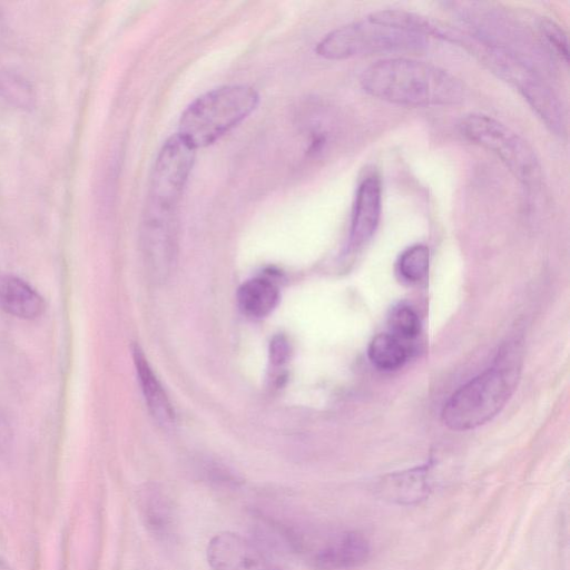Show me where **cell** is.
Segmentation results:
<instances>
[{"label": "cell", "mask_w": 570, "mask_h": 570, "mask_svg": "<svg viewBox=\"0 0 570 570\" xmlns=\"http://www.w3.org/2000/svg\"><path fill=\"white\" fill-rule=\"evenodd\" d=\"M365 92L404 106L455 105L464 98V86L453 75L429 62L387 58L365 68L360 79Z\"/></svg>", "instance_id": "6da1fadb"}, {"label": "cell", "mask_w": 570, "mask_h": 570, "mask_svg": "<svg viewBox=\"0 0 570 570\" xmlns=\"http://www.w3.org/2000/svg\"><path fill=\"white\" fill-rule=\"evenodd\" d=\"M520 373L518 347L508 346L494 364L456 390L442 409L451 430L478 428L495 416L513 393Z\"/></svg>", "instance_id": "7a4b0ae2"}, {"label": "cell", "mask_w": 570, "mask_h": 570, "mask_svg": "<svg viewBox=\"0 0 570 570\" xmlns=\"http://www.w3.org/2000/svg\"><path fill=\"white\" fill-rule=\"evenodd\" d=\"M258 94L246 85L215 88L183 112L178 135L194 149L206 147L244 120L257 106Z\"/></svg>", "instance_id": "3957f363"}, {"label": "cell", "mask_w": 570, "mask_h": 570, "mask_svg": "<svg viewBox=\"0 0 570 570\" xmlns=\"http://www.w3.org/2000/svg\"><path fill=\"white\" fill-rule=\"evenodd\" d=\"M426 43L423 36L366 18L327 33L318 42L316 52L326 59L341 60L376 53L417 51Z\"/></svg>", "instance_id": "277c9868"}, {"label": "cell", "mask_w": 570, "mask_h": 570, "mask_svg": "<svg viewBox=\"0 0 570 570\" xmlns=\"http://www.w3.org/2000/svg\"><path fill=\"white\" fill-rule=\"evenodd\" d=\"M462 135L491 151L524 185L537 187L542 179L539 159L532 147L501 121L481 114H471L460 122Z\"/></svg>", "instance_id": "5b68a950"}, {"label": "cell", "mask_w": 570, "mask_h": 570, "mask_svg": "<svg viewBox=\"0 0 570 570\" xmlns=\"http://www.w3.org/2000/svg\"><path fill=\"white\" fill-rule=\"evenodd\" d=\"M479 52L494 72L520 91L551 131L559 136L566 134V114L562 102L529 63L489 45H484Z\"/></svg>", "instance_id": "8992f818"}, {"label": "cell", "mask_w": 570, "mask_h": 570, "mask_svg": "<svg viewBox=\"0 0 570 570\" xmlns=\"http://www.w3.org/2000/svg\"><path fill=\"white\" fill-rule=\"evenodd\" d=\"M194 158L195 149L178 134L165 141L153 168L147 213L174 216Z\"/></svg>", "instance_id": "52a82bcc"}, {"label": "cell", "mask_w": 570, "mask_h": 570, "mask_svg": "<svg viewBox=\"0 0 570 570\" xmlns=\"http://www.w3.org/2000/svg\"><path fill=\"white\" fill-rule=\"evenodd\" d=\"M212 570H268L272 566L252 541L234 532H220L208 542Z\"/></svg>", "instance_id": "ba28073f"}, {"label": "cell", "mask_w": 570, "mask_h": 570, "mask_svg": "<svg viewBox=\"0 0 570 570\" xmlns=\"http://www.w3.org/2000/svg\"><path fill=\"white\" fill-rule=\"evenodd\" d=\"M371 556L367 538L354 530L333 533L312 552L311 559L322 570H346L363 566Z\"/></svg>", "instance_id": "9c48e42d"}, {"label": "cell", "mask_w": 570, "mask_h": 570, "mask_svg": "<svg viewBox=\"0 0 570 570\" xmlns=\"http://www.w3.org/2000/svg\"><path fill=\"white\" fill-rule=\"evenodd\" d=\"M382 187L375 175L366 176L357 187L353 205L350 249L358 250L374 235L381 217Z\"/></svg>", "instance_id": "30bf717a"}, {"label": "cell", "mask_w": 570, "mask_h": 570, "mask_svg": "<svg viewBox=\"0 0 570 570\" xmlns=\"http://www.w3.org/2000/svg\"><path fill=\"white\" fill-rule=\"evenodd\" d=\"M140 518L147 531L159 540L170 539L177 527L173 498L155 483L144 484L137 494Z\"/></svg>", "instance_id": "8fae6325"}, {"label": "cell", "mask_w": 570, "mask_h": 570, "mask_svg": "<svg viewBox=\"0 0 570 570\" xmlns=\"http://www.w3.org/2000/svg\"><path fill=\"white\" fill-rule=\"evenodd\" d=\"M379 497L397 505H416L426 500L431 483L425 469L391 474L377 487Z\"/></svg>", "instance_id": "7c38bea8"}, {"label": "cell", "mask_w": 570, "mask_h": 570, "mask_svg": "<svg viewBox=\"0 0 570 570\" xmlns=\"http://www.w3.org/2000/svg\"><path fill=\"white\" fill-rule=\"evenodd\" d=\"M0 308L23 320H35L46 309L43 297L23 279L6 275L0 278Z\"/></svg>", "instance_id": "4fadbf2b"}, {"label": "cell", "mask_w": 570, "mask_h": 570, "mask_svg": "<svg viewBox=\"0 0 570 570\" xmlns=\"http://www.w3.org/2000/svg\"><path fill=\"white\" fill-rule=\"evenodd\" d=\"M132 358L141 391L151 415L158 424L168 428L174 422L171 404L138 345L132 346Z\"/></svg>", "instance_id": "5bb4252c"}, {"label": "cell", "mask_w": 570, "mask_h": 570, "mask_svg": "<svg viewBox=\"0 0 570 570\" xmlns=\"http://www.w3.org/2000/svg\"><path fill=\"white\" fill-rule=\"evenodd\" d=\"M237 298L240 309L246 315L263 317L276 306L278 291L275 284L266 278H253L239 287Z\"/></svg>", "instance_id": "9a60e30c"}, {"label": "cell", "mask_w": 570, "mask_h": 570, "mask_svg": "<svg viewBox=\"0 0 570 570\" xmlns=\"http://www.w3.org/2000/svg\"><path fill=\"white\" fill-rule=\"evenodd\" d=\"M367 355L374 366L384 371L401 367L407 360L409 347L391 333L377 334L370 343Z\"/></svg>", "instance_id": "2e32d148"}, {"label": "cell", "mask_w": 570, "mask_h": 570, "mask_svg": "<svg viewBox=\"0 0 570 570\" xmlns=\"http://www.w3.org/2000/svg\"><path fill=\"white\" fill-rule=\"evenodd\" d=\"M0 99L14 109L29 111L36 106V91L22 75L6 69L0 71Z\"/></svg>", "instance_id": "e0dca14e"}, {"label": "cell", "mask_w": 570, "mask_h": 570, "mask_svg": "<svg viewBox=\"0 0 570 570\" xmlns=\"http://www.w3.org/2000/svg\"><path fill=\"white\" fill-rule=\"evenodd\" d=\"M429 261V248L422 244L413 245L401 254L397 262L399 273L406 282L417 283L426 276Z\"/></svg>", "instance_id": "ac0fdd59"}, {"label": "cell", "mask_w": 570, "mask_h": 570, "mask_svg": "<svg viewBox=\"0 0 570 570\" xmlns=\"http://www.w3.org/2000/svg\"><path fill=\"white\" fill-rule=\"evenodd\" d=\"M390 333L401 341L415 338L421 330V323L415 311L407 305L394 307L389 316Z\"/></svg>", "instance_id": "d6986e66"}, {"label": "cell", "mask_w": 570, "mask_h": 570, "mask_svg": "<svg viewBox=\"0 0 570 570\" xmlns=\"http://www.w3.org/2000/svg\"><path fill=\"white\" fill-rule=\"evenodd\" d=\"M540 30L549 45L553 47L564 61H568L569 46L568 38L563 29L552 20L542 19L540 22Z\"/></svg>", "instance_id": "ffe728a7"}, {"label": "cell", "mask_w": 570, "mask_h": 570, "mask_svg": "<svg viewBox=\"0 0 570 570\" xmlns=\"http://www.w3.org/2000/svg\"><path fill=\"white\" fill-rule=\"evenodd\" d=\"M289 347L284 336H275L271 342V361L272 363L279 365L284 363L288 356Z\"/></svg>", "instance_id": "44dd1931"}, {"label": "cell", "mask_w": 570, "mask_h": 570, "mask_svg": "<svg viewBox=\"0 0 570 570\" xmlns=\"http://www.w3.org/2000/svg\"><path fill=\"white\" fill-rule=\"evenodd\" d=\"M7 36V22L2 10L0 9V43Z\"/></svg>", "instance_id": "7402d4cb"}, {"label": "cell", "mask_w": 570, "mask_h": 570, "mask_svg": "<svg viewBox=\"0 0 570 570\" xmlns=\"http://www.w3.org/2000/svg\"><path fill=\"white\" fill-rule=\"evenodd\" d=\"M0 570H11L8 563L0 558Z\"/></svg>", "instance_id": "603a6c76"}, {"label": "cell", "mask_w": 570, "mask_h": 570, "mask_svg": "<svg viewBox=\"0 0 570 570\" xmlns=\"http://www.w3.org/2000/svg\"><path fill=\"white\" fill-rule=\"evenodd\" d=\"M268 570H281V569L271 567Z\"/></svg>", "instance_id": "cb8c5ba5"}]
</instances>
